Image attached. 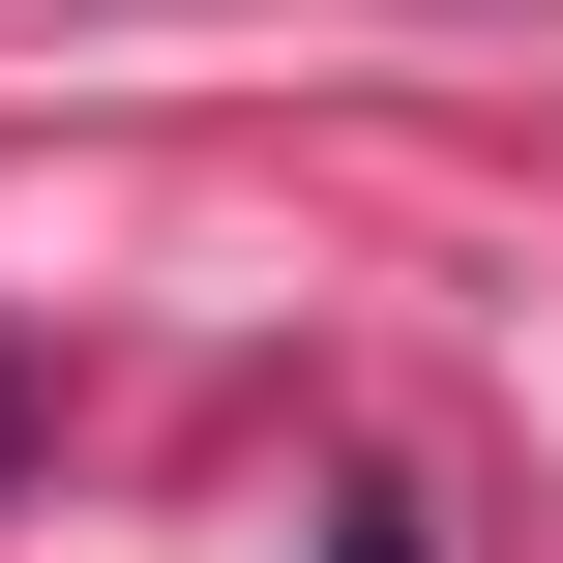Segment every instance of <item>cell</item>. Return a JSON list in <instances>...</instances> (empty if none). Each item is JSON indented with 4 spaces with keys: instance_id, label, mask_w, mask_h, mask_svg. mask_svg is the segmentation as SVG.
<instances>
[{
    "instance_id": "7a4b0ae2",
    "label": "cell",
    "mask_w": 563,
    "mask_h": 563,
    "mask_svg": "<svg viewBox=\"0 0 563 563\" xmlns=\"http://www.w3.org/2000/svg\"><path fill=\"white\" fill-rule=\"evenodd\" d=\"M0 445H30V356H0Z\"/></svg>"
},
{
    "instance_id": "6da1fadb",
    "label": "cell",
    "mask_w": 563,
    "mask_h": 563,
    "mask_svg": "<svg viewBox=\"0 0 563 563\" xmlns=\"http://www.w3.org/2000/svg\"><path fill=\"white\" fill-rule=\"evenodd\" d=\"M327 563H416V505H356V534H327Z\"/></svg>"
}]
</instances>
